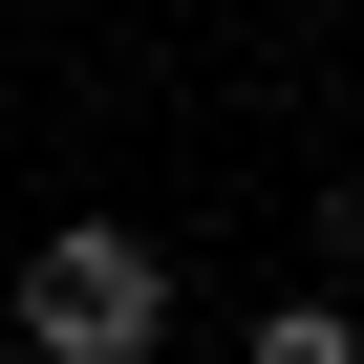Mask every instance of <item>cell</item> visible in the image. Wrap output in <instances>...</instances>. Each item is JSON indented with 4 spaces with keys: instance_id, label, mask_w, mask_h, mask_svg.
<instances>
[{
    "instance_id": "1",
    "label": "cell",
    "mask_w": 364,
    "mask_h": 364,
    "mask_svg": "<svg viewBox=\"0 0 364 364\" xmlns=\"http://www.w3.org/2000/svg\"><path fill=\"white\" fill-rule=\"evenodd\" d=\"M22 343H43V364H150V343H171V236H150V215H65V236L22 257Z\"/></svg>"
},
{
    "instance_id": "2",
    "label": "cell",
    "mask_w": 364,
    "mask_h": 364,
    "mask_svg": "<svg viewBox=\"0 0 364 364\" xmlns=\"http://www.w3.org/2000/svg\"><path fill=\"white\" fill-rule=\"evenodd\" d=\"M257 364H364V321H343V300H279V321H257Z\"/></svg>"
}]
</instances>
